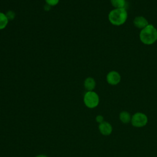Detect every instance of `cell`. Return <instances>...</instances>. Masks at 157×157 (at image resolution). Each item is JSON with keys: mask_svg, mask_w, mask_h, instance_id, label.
<instances>
[{"mask_svg": "<svg viewBox=\"0 0 157 157\" xmlns=\"http://www.w3.org/2000/svg\"><path fill=\"white\" fill-rule=\"evenodd\" d=\"M110 2L115 9H126V0H110Z\"/></svg>", "mask_w": 157, "mask_h": 157, "instance_id": "obj_9", "label": "cell"}, {"mask_svg": "<svg viewBox=\"0 0 157 157\" xmlns=\"http://www.w3.org/2000/svg\"><path fill=\"white\" fill-rule=\"evenodd\" d=\"M120 119L123 123H128L130 121H131V115L126 111H123L120 113Z\"/></svg>", "mask_w": 157, "mask_h": 157, "instance_id": "obj_10", "label": "cell"}, {"mask_svg": "<svg viewBox=\"0 0 157 157\" xmlns=\"http://www.w3.org/2000/svg\"><path fill=\"white\" fill-rule=\"evenodd\" d=\"M148 121V118L147 115L141 112H137L131 118L132 124L137 128L142 127L146 125Z\"/></svg>", "mask_w": 157, "mask_h": 157, "instance_id": "obj_4", "label": "cell"}, {"mask_svg": "<svg viewBox=\"0 0 157 157\" xmlns=\"http://www.w3.org/2000/svg\"><path fill=\"white\" fill-rule=\"evenodd\" d=\"M84 103L88 108L96 107L99 102V98L97 93L93 91H87L84 95Z\"/></svg>", "mask_w": 157, "mask_h": 157, "instance_id": "obj_3", "label": "cell"}, {"mask_svg": "<svg viewBox=\"0 0 157 157\" xmlns=\"http://www.w3.org/2000/svg\"><path fill=\"white\" fill-rule=\"evenodd\" d=\"M108 18L111 24L115 26H120L124 24L128 18L126 9H114L111 10L108 15Z\"/></svg>", "mask_w": 157, "mask_h": 157, "instance_id": "obj_2", "label": "cell"}, {"mask_svg": "<svg viewBox=\"0 0 157 157\" xmlns=\"http://www.w3.org/2000/svg\"><path fill=\"white\" fill-rule=\"evenodd\" d=\"M47 4L50 6H54L55 5H56L58 2L59 0H45Z\"/></svg>", "mask_w": 157, "mask_h": 157, "instance_id": "obj_12", "label": "cell"}, {"mask_svg": "<svg viewBox=\"0 0 157 157\" xmlns=\"http://www.w3.org/2000/svg\"><path fill=\"white\" fill-rule=\"evenodd\" d=\"M96 121L98 123H99V124H100V123L103 122L104 118H103V117L102 115H98L96 117Z\"/></svg>", "mask_w": 157, "mask_h": 157, "instance_id": "obj_14", "label": "cell"}, {"mask_svg": "<svg viewBox=\"0 0 157 157\" xmlns=\"http://www.w3.org/2000/svg\"><path fill=\"white\" fill-rule=\"evenodd\" d=\"M140 41L145 45H151L157 40V29L152 25H148L140 33Z\"/></svg>", "mask_w": 157, "mask_h": 157, "instance_id": "obj_1", "label": "cell"}, {"mask_svg": "<svg viewBox=\"0 0 157 157\" xmlns=\"http://www.w3.org/2000/svg\"><path fill=\"white\" fill-rule=\"evenodd\" d=\"M99 129L102 134L104 136H108L111 134L112 131V127L109 123L103 121L99 124Z\"/></svg>", "mask_w": 157, "mask_h": 157, "instance_id": "obj_7", "label": "cell"}, {"mask_svg": "<svg viewBox=\"0 0 157 157\" xmlns=\"http://www.w3.org/2000/svg\"><path fill=\"white\" fill-rule=\"evenodd\" d=\"M133 23L136 28L141 29H144L148 25V20L142 16H138L135 17L133 21Z\"/></svg>", "mask_w": 157, "mask_h": 157, "instance_id": "obj_6", "label": "cell"}, {"mask_svg": "<svg viewBox=\"0 0 157 157\" xmlns=\"http://www.w3.org/2000/svg\"><path fill=\"white\" fill-rule=\"evenodd\" d=\"M36 157H47V156H45V155H38V156H37Z\"/></svg>", "mask_w": 157, "mask_h": 157, "instance_id": "obj_15", "label": "cell"}, {"mask_svg": "<svg viewBox=\"0 0 157 157\" xmlns=\"http://www.w3.org/2000/svg\"><path fill=\"white\" fill-rule=\"evenodd\" d=\"M84 86L88 91H92L96 86V82L92 77H88L84 81Z\"/></svg>", "mask_w": 157, "mask_h": 157, "instance_id": "obj_8", "label": "cell"}, {"mask_svg": "<svg viewBox=\"0 0 157 157\" xmlns=\"http://www.w3.org/2000/svg\"><path fill=\"white\" fill-rule=\"evenodd\" d=\"M9 19L6 15L0 12V30L4 29L8 24Z\"/></svg>", "mask_w": 157, "mask_h": 157, "instance_id": "obj_11", "label": "cell"}, {"mask_svg": "<svg viewBox=\"0 0 157 157\" xmlns=\"http://www.w3.org/2000/svg\"><path fill=\"white\" fill-rule=\"evenodd\" d=\"M7 17L8 18L9 20H12V19H13L14 17H15V13L12 11H9L7 14H6Z\"/></svg>", "mask_w": 157, "mask_h": 157, "instance_id": "obj_13", "label": "cell"}, {"mask_svg": "<svg viewBox=\"0 0 157 157\" xmlns=\"http://www.w3.org/2000/svg\"><path fill=\"white\" fill-rule=\"evenodd\" d=\"M106 79L107 82L110 85H116L120 83L121 80V76L118 72L115 71H112L107 74Z\"/></svg>", "mask_w": 157, "mask_h": 157, "instance_id": "obj_5", "label": "cell"}]
</instances>
